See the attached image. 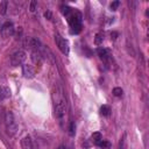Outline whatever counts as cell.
<instances>
[{
    "mask_svg": "<svg viewBox=\"0 0 149 149\" xmlns=\"http://www.w3.org/2000/svg\"><path fill=\"white\" fill-rule=\"evenodd\" d=\"M54 100H55V112H56V116L57 119L62 122L64 116H65V108H66V104H65V99L62 94L61 90H56V92H54L52 94Z\"/></svg>",
    "mask_w": 149,
    "mask_h": 149,
    "instance_id": "6da1fadb",
    "label": "cell"
},
{
    "mask_svg": "<svg viewBox=\"0 0 149 149\" xmlns=\"http://www.w3.org/2000/svg\"><path fill=\"white\" fill-rule=\"evenodd\" d=\"M5 123H6V132L9 136H14L17 132V122L15 120V116L13 112L7 111L5 115Z\"/></svg>",
    "mask_w": 149,
    "mask_h": 149,
    "instance_id": "7a4b0ae2",
    "label": "cell"
},
{
    "mask_svg": "<svg viewBox=\"0 0 149 149\" xmlns=\"http://www.w3.org/2000/svg\"><path fill=\"white\" fill-rule=\"evenodd\" d=\"M26 59V52L23 50H17L10 56V64L13 66H19L21 65Z\"/></svg>",
    "mask_w": 149,
    "mask_h": 149,
    "instance_id": "3957f363",
    "label": "cell"
},
{
    "mask_svg": "<svg viewBox=\"0 0 149 149\" xmlns=\"http://www.w3.org/2000/svg\"><path fill=\"white\" fill-rule=\"evenodd\" d=\"M23 45L28 49H31L33 51H40L41 49V43L37 38H34V37H26L24 42H23Z\"/></svg>",
    "mask_w": 149,
    "mask_h": 149,
    "instance_id": "277c9868",
    "label": "cell"
},
{
    "mask_svg": "<svg viewBox=\"0 0 149 149\" xmlns=\"http://www.w3.org/2000/svg\"><path fill=\"white\" fill-rule=\"evenodd\" d=\"M55 41H56V44L58 47V49L64 54V55H68L69 54V43L65 38H63L61 35L56 34L55 35Z\"/></svg>",
    "mask_w": 149,
    "mask_h": 149,
    "instance_id": "5b68a950",
    "label": "cell"
},
{
    "mask_svg": "<svg viewBox=\"0 0 149 149\" xmlns=\"http://www.w3.org/2000/svg\"><path fill=\"white\" fill-rule=\"evenodd\" d=\"M21 147H22V149H38L37 143L29 135L22 137V140H21Z\"/></svg>",
    "mask_w": 149,
    "mask_h": 149,
    "instance_id": "8992f818",
    "label": "cell"
},
{
    "mask_svg": "<svg viewBox=\"0 0 149 149\" xmlns=\"http://www.w3.org/2000/svg\"><path fill=\"white\" fill-rule=\"evenodd\" d=\"M14 30H15V28H14V24L12 22H9V21L5 22L1 27V35L3 37H9V36L14 35Z\"/></svg>",
    "mask_w": 149,
    "mask_h": 149,
    "instance_id": "52a82bcc",
    "label": "cell"
},
{
    "mask_svg": "<svg viewBox=\"0 0 149 149\" xmlns=\"http://www.w3.org/2000/svg\"><path fill=\"white\" fill-rule=\"evenodd\" d=\"M22 73L26 78H33L35 76V70L30 64H24L22 65Z\"/></svg>",
    "mask_w": 149,
    "mask_h": 149,
    "instance_id": "ba28073f",
    "label": "cell"
},
{
    "mask_svg": "<svg viewBox=\"0 0 149 149\" xmlns=\"http://www.w3.org/2000/svg\"><path fill=\"white\" fill-rule=\"evenodd\" d=\"M31 61L35 63V64H37V65H40L41 63H42V59H43V56H42V54H41V51H33L31 52Z\"/></svg>",
    "mask_w": 149,
    "mask_h": 149,
    "instance_id": "9c48e42d",
    "label": "cell"
},
{
    "mask_svg": "<svg viewBox=\"0 0 149 149\" xmlns=\"http://www.w3.org/2000/svg\"><path fill=\"white\" fill-rule=\"evenodd\" d=\"M10 97V90L7 86H0V100L8 99Z\"/></svg>",
    "mask_w": 149,
    "mask_h": 149,
    "instance_id": "30bf717a",
    "label": "cell"
},
{
    "mask_svg": "<svg viewBox=\"0 0 149 149\" xmlns=\"http://www.w3.org/2000/svg\"><path fill=\"white\" fill-rule=\"evenodd\" d=\"M98 55L100 56V58H101V59L107 61V59L109 58V56H111V51H109V49L100 48V49H98Z\"/></svg>",
    "mask_w": 149,
    "mask_h": 149,
    "instance_id": "8fae6325",
    "label": "cell"
},
{
    "mask_svg": "<svg viewBox=\"0 0 149 149\" xmlns=\"http://www.w3.org/2000/svg\"><path fill=\"white\" fill-rule=\"evenodd\" d=\"M100 113H101V115H104V116H108V115L111 114V107H109L108 105H102V106L100 107Z\"/></svg>",
    "mask_w": 149,
    "mask_h": 149,
    "instance_id": "7c38bea8",
    "label": "cell"
},
{
    "mask_svg": "<svg viewBox=\"0 0 149 149\" xmlns=\"http://www.w3.org/2000/svg\"><path fill=\"white\" fill-rule=\"evenodd\" d=\"M7 9H8V1L3 0L0 2V14L1 15H5L7 13Z\"/></svg>",
    "mask_w": 149,
    "mask_h": 149,
    "instance_id": "4fadbf2b",
    "label": "cell"
},
{
    "mask_svg": "<svg viewBox=\"0 0 149 149\" xmlns=\"http://www.w3.org/2000/svg\"><path fill=\"white\" fill-rule=\"evenodd\" d=\"M104 42V34L102 33H97L95 34V37H94V43L97 44V45H99V44H101Z\"/></svg>",
    "mask_w": 149,
    "mask_h": 149,
    "instance_id": "5bb4252c",
    "label": "cell"
},
{
    "mask_svg": "<svg viewBox=\"0 0 149 149\" xmlns=\"http://www.w3.org/2000/svg\"><path fill=\"white\" fill-rule=\"evenodd\" d=\"M92 141L95 143V144H99L100 141H102V136L100 133H93L92 134Z\"/></svg>",
    "mask_w": 149,
    "mask_h": 149,
    "instance_id": "9a60e30c",
    "label": "cell"
},
{
    "mask_svg": "<svg viewBox=\"0 0 149 149\" xmlns=\"http://www.w3.org/2000/svg\"><path fill=\"white\" fill-rule=\"evenodd\" d=\"M98 146H99L101 149H111V148H112V144H111L108 141H100Z\"/></svg>",
    "mask_w": 149,
    "mask_h": 149,
    "instance_id": "2e32d148",
    "label": "cell"
},
{
    "mask_svg": "<svg viewBox=\"0 0 149 149\" xmlns=\"http://www.w3.org/2000/svg\"><path fill=\"white\" fill-rule=\"evenodd\" d=\"M122 93H123V91H122L121 87H114V88H113V95H115V97H121Z\"/></svg>",
    "mask_w": 149,
    "mask_h": 149,
    "instance_id": "e0dca14e",
    "label": "cell"
},
{
    "mask_svg": "<svg viewBox=\"0 0 149 149\" xmlns=\"http://www.w3.org/2000/svg\"><path fill=\"white\" fill-rule=\"evenodd\" d=\"M74 128H76V127H74V123L71 122V123H70V127H69V134H70L71 136L74 135Z\"/></svg>",
    "mask_w": 149,
    "mask_h": 149,
    "instance_id": "ac0fdd59",
    "label": "cell"
},
{
    "mask_svg": "<svg viewBox=\"0 0 149 149\" xmlns=\"http://www.w3.org/2000/svg\"><path fill=\"white\" fill-rule=\"evenodd\" d=\"M126 148V134H123V137L120 142V149H125Z\"/></svg>",
    "mask_w": 149,
    "mask_h": 149,
    "instance_id": "d6986e66",
    "label": "cell"
},
{
    "mask_svg": "<svg viewBox=\"0 0 149 149\" xmlns=\"http://www.w3.org/2000/svg\"><path fill=\"white\" fill-rule=\"evenodd\" d=\"M119 5H120L119 1H113V2L111 3V9H112V10H115V9L119 7Z\"/></svg>",
    "mask_w": 149,
    "mask_h": 149,
    "instance_id": "ffe728a7",
    "label": "cell"
},
{
    "mask_svg": "<svg viewBox=\"0 0 149 149\" xmlns=\"http://www.w3.org/2000/svg\"><path fill=\"white\" fill-rule=\"evenodd\" d=\"M29 9H30V12H35V9H36V1H31L30 2Z\"/></svg>",
    "mask_w": 149,
    "mask_h": 149,
    "instance_id": "44dd1931",
    "label": "cell"
},
{
    "mask_svg": "<svg viewBox=\"0 0 149 149\" xmlns=\"http://www.w3.org/2000/svg\"><path fill=\"white\" fill-rule=\"evenodd\" d=\"M111 36H113L112 38H113V40H115V38H116V36H118V33H115V31H113V33H111Z\"/></svg>",
    "mask_w": 149,
    "mask_h": 149,
    "instance_id": "7402d4cb",
    "label": "cell"
},
{
    "mask_svg": "<svg viewBox=\"0 0 149 149\" xmlns=\"http://www.w3.org/2000/svg\"><path fill=\"white\" fill-rule=\"evenodd\" d=\"M44 16H45V17H48V19H50V17H51V13H50V12H45Z\"/></svg>",
    "mask_w": 149,
    "mask_h": 149,
    "instance_id": "603a6c76",
    "label": "cell"
},
{
    "mask_svg": "<svg viewBox=\"0 0 149 149\" xmlns=\"http://www.w3.org/2000/svg\"><path fill=\"white\" fill-rule=\"evenodd\" d=\"M58 149H66V147H65V146H59Z\"/></svg>",
    "mask_w": 149,
    "mask_h": 149,
    "instance_id": "cb8c5ba5",
    "label": "cell"
}]
</instances>
